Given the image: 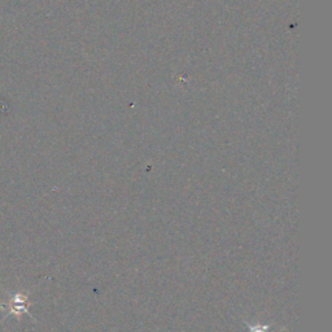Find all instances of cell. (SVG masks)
Listing matches in <instances>:
<instances>
[{
  "mask_svg": "<svg viewBox=\"0 0 332 332\" xmlns=\"http://www.w3.org/2000/svg\"><path fill=\"white\" fill-rule=\"evenodd\" d=\"M248 326L249 332H270V326L269 324H249L245 322Z\"/></svg>",
  "mask_w": 332,
  "mask_h": 332,
  "instance_id": "cell-2",
  "label": "cell"
},
{
  "mask_svg": "<svg viewBox=\"0 0 332 332\" xmlns=\"http://www.w3.org/2000/svg\"><path fill=\"white\" fill-rule=\"evenodd\" d=\"M9 310H11V314H23V313H28V296L25 295H14L13 297L11 298L9 304L7 305Z\"/></svg>",
  "mask_w": 332,
  "mask_h": 332,
  "instance_id": "cell-1",
  "label": "cell"
}]
</instances>
